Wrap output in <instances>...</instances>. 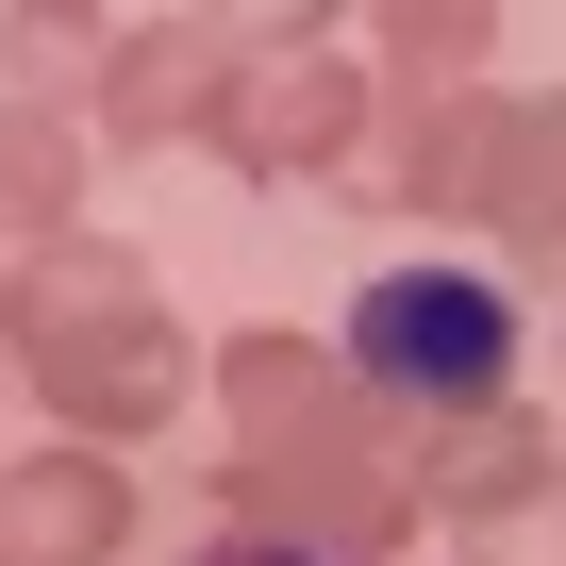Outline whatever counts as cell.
<instances>
[{
    "label": "cell",
    "mask_w": 566,
    "mask_h": 566,
    "mask_svg": "<svg viewBox=\"0 0 566 566\" xmlns=\"http://www.w3.org/2000/svg\"><path fill=\"white\" fill-rule=\"evenodd\" d=\"M483 167H500L483 200H500L533 250H566V117H500V134H483Z\"/></svg>",
    "instance_id": "4"
},
{
    "label": "cell",
    "mask_w": 566,
    "mask_h": 566,
    "mask_svg": "<svg viewBox=\"0 0 566 566\" xmlns=\"http://www.w3.org/2000/svg\"><path fill=\"white\" fill-rule=\"evenodd\" d=\"M483 566H566V483H516V500H483V533H467Z\"/></svg>",
    "instance_id": "7"
},
{
    "label": "cell",
    "mask_w": 566,
    "mask_h": 566,
    "mask_svg": "<svg viewBox=\"0 0 566 566\" xmlns=\"http://www.w3.org/2000/svg\"><path fill=\"white\" fill-rule=\"evenodd\" d=\"M18 350H34V384H51L67 417H101V433L167 417V384H184L167 317L134 301V266H101V250H67V266L34 283V301H18Z\"/></svg>",
    "instance_id": "1"
},
{
    "label": "cell",
    "mask_w": 566,
    "mask_h": 566,
    "mask_svg": "<svg viewBox=\"0 0 566 566\" xmlns=\"http://www.w3.org/2000/svg\"><path fill=\"white\" fill-rule=\"evenodd\" d=\"M350 350H367L400 400H483V384L516 367V301H500V283H467V266H400V283H367Z\"/></svg>",
    "instance_id": "2"
},
{
    "label": "cell",
    "mask_w": 566,
    "mask_h": 566,
    "mask_svg": "<svg viewBox=\"0 0 566 566\" xmlns=\"http://www.w3.org/2000/svg\"><path fill=\"white\" fill-rule=\"evenodd\" d=\"M217 566H350V549H217Z\"/></svg>",
    "instance_id": "8"
},
{
    "label": "cell",
    "mask_w": 566,
    "mask_h": 566,
    "mask_svg": "<svg viewBox=\"0 0 566 566\" xmlns=\"http://www.w3.org/2000/svg\"><path fill=\"white\" fill-rule=\"evenodd\" d=\"M51 217H67V134L0 117V233H51Z\"/></svg>",
    "instance_id": "6"
},
{
    "label": "cell",
    "mask_w": 566,
    "mask_h": 566,
    "mask_svg": "<svg viewBox=\"0 0 566 566\" xmlns=\"http://www.w3.org/2000/svg\"><path fill=\"white\" fill-rule=\"evenodd\" d=\"M334 117H350V67H250V84H233V150H250V167L334 150Z\"/></svg>",
    "instance_id": "3"
},
{
    "label": "cell",
    "mask_w": 566,
    "mask_h": 566,
    "mask_svg": "<svg viewBox=\"0 0 566 566\" xmlns=\"http://www.w3.org/2000/svg\"><path fill=\"white\" fill-rule=\"evenodd\" d=\"M18 533H34V549H117V483H101V467H34V483H18Z\"/></svg>",
    "instance_id": "5"
}]
</instances>
